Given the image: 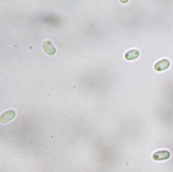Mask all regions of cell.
Instances as JSON below:
<instances>
[{"label": "cell", "mask_w": 173, "mask_h": 172, "mask_svg": "<svg viewBox=\"0 0 173 172\" xmlns=\"http://www.w3.org/2000/svg\"><path fill=\"white\" fill-rule=\"evenodd\" d=\"M43 48L45 52L49 55H54L56 53L55 47L50 41L44 42L43 43Z\"/></svg>", "instance_id": "cell-3"}, {"label": "cell", "mask_w": 173, "mask_h": 172, "mask_svg": "<svg viewBox=\"0 0 173 172\" xmlns=\"http://www.w3.org/2000/svg\"><path fill=\"white\" fill-rule=\"evenodd\" d=\"M169 65H170L169 61L167 59H164L156 63L154 65V68L158 71H162L167 69V68H169Z\"/></svg>", "instance_id": "cell-1"}, {"label": "cell", "mask_w": 173, "mask_h": 172, "mask_svg": "<svg viewBox=\"0 0 173 172\" xmlns=\"http://www.w3.org/2000/svg\"><path fill=\"white\" fill-rule=\"evenodd\" d=\"M171 156V153L168 151H160L154 153L153 159L156 160H162L168 159Z\"/></svg>", "instance_id": "cell-2"}, {"label": "cell", "mask_w": 173, "mask_h": 172, "mask_svg": "<svg viewBox=\"0 0 173 172\" xmlns=\"http://www.w3.org/2000/svg\"><path fill=\"white\" fill-rule=\"evenodd\" d=\"M139 56V52L136 49H132L125 54V58L127 60H132L136 59Z\"/></svg>", "instance_id": "cell-5"}, {"label": "cell", "mask_w": 173, "mask_h": 172, "mask_svg": "<svg viewBox=\"0 0 173 172\" xmlns=\"http://www.w3.org/2000/svg\"><path fill=\"white\" fill-rule=\"evenodd\" d=\"M15 113L14 111H8V112L3 113L1 116V121L2 123H7L12 120L15 116Z\"/></svg>", "instance_id": "cell-4"}]
</instances>
